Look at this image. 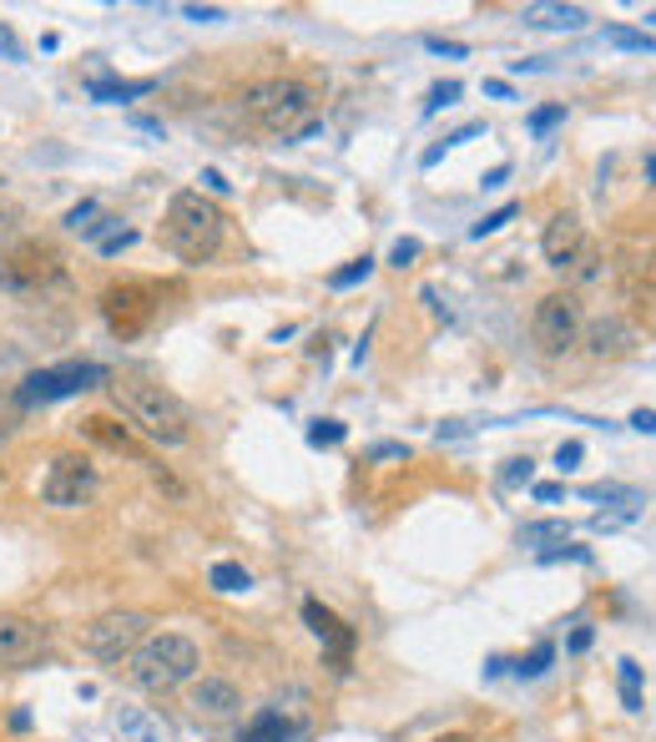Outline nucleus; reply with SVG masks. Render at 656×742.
<instances>
[{"label": "nucleus", "mask_w": 656, "mask_h": 742, "mask_svg": "<svg viewBox=\"0 0 656 742\" xmlns=\"http://www.w3.org/2000/svg\"><path fill=\"white\" fill-rule=\"evenodd\" d=\"M238 112L253 132H263V137L304 142L318 132V92L308 81H294V76H268V81L243 86Z\"/></svg>", "instance_id": "nucleus-1"}, {"label": "nucleus", "mask_w": 656, "mask_h": 742, "mask_svg": "<svg viewBox=\"0 0 656 742\" xmlns=\"http://www.w3.org/2000/svg\"><path fill=\"white\" fill-rule=\"evenodd\" d=\"M106 389H112L116 410L147 434L152 445L177 450L193 440V414H187V404H182L167 384H157V379H147V374H116Z\"/></svg>", "instance_id": "nucleus-2"}, {"label": "nucleus", "mask_w": 656, "mask_h": 742, "mask_svg": "<svg viewBox=\"0 0 656 742\" xmlns=\"http://www.w3.org/2000/svg\"><path fill=\"white\" fill-rule=\"evenodd\" d=\"M223 228H227V217H223L217 203H207L203 193H172L157 238L177 264L197 268V264H207V258H217V248H223Z\"/></svg>", "instance_id": "nucleus-3"}, {"label": "nucleus", "mask_w": 656, "mask_h": 742, "mask_svg": "<svg viewBox=\"0 0 656 742\" xmlns=\"http://www.w3.org/2000/svg\"><path fill=\"white\" fill-rule=\"evenodd\" d=\"M197 667H203V651H197L193 637L182 631H162V637H147L142 647L126 657V672L142 692H177L182 682H193Z\"/></svg>", "instance_id": "nucleus-4"}, {"label": "nucleus", "mask_w": 656, "mask_h": 742, "mask_svg": "<svg viewBox=\"0 0 656 742\" xmlns=\"http://www.w3.org/2000/svg\"><path fill=\"white\" fill-rule=\"evenodd\" d=\"M147 631H152L147 611H106V617L81 627V647H86L96 662H122V657H132V651L147 641Z\"/></svg>", "instance_id": "nucleus-5"}, {"label": "nucleus", "mask_w": 656, "mask_h": 742, "mask_svg": "<svg viewBox=\"0 0 656 742\" xmlns=\"http://www.w3.org/2000/svg\"><path fill=\"white\" fill-rule=\"evenodd\" d=\"M61 253L51 243H16L6 258H0V288L6 293H41V288L61 284Z\"/></svg>", "instance_id": "nucleus-6"}, {"label": "nucleus", "mask_w": 656, "mask_h": 742, "mask_svg": "<svg viewBox=\"0 0 656 742\" xmlns=\"http://www.w3.org/2000/svg\"><path fill=\"white\" fill-rule=\"evenodd\" d=\"M162 293L152 284H112L102 293V319L112 329V339H142L157 319Z\"/></svg>", "instance_id": "nucleus-7"}, {"label": "nucleus", "mask_w": 656, "mask_h": 742, "mask_svg": "<svg viewBox=\"0 0 656 742\" xmlns=\"http://www.w3.org/2000/svg\"><path fill=\"white\" fill-rule=\"evenodd\" d=\"M531 339L541 354L561 359L581 339V298L576 293H545L531 313Z\"/></svg>", "instance_id": "nucleus-8"}, {"label": "nucleus", "mask_w": 656, "mask_h": 742, "mask_svg": "<svg viewBox=\"0 0 656 742\" xmlns=\"http://www.w3.org/2000/svg\"><path fill=\"white\" fill-rule=\"evenodd\" d=\"M96 384H112V369L106 364H57V369H41L31 374L21 389H16V404H51V400H71L81 389H96Z\"/></svg>", "instance_id": "nucleus-9"}, {"label": "nucleus", "mask_w": 656, "mask_h": 742, "mask_svg": "<svg viewBox=\"0 0 656 742\" xmlns=\"http://www.w3.org/2000/svg\"><path fill=\"white\" fill-rule=\"evenodd\" d=\"M96 495V465L86 455H57L41 480V501L57 511H81Z\"/></svg>", "instance_id": "nucleus-10"}, {"label": "nucleus", "mask_w": 656, "mask_h": 742, "mask_svg": "<svg viewBox=\"0 0 656 742\" xmlns=\"http://www.w3.org/2000/svg\"><path fill=\"white\" fill-rule=\"evenodd\" d=\"M304 627L314 631L318 641H324V662L334 667V672H349L353 662V647H359V637H353V627L344 617H334L324 601H304Z\"/></svg>", "instance_id": "nucleus-11"}, {"label": "nucleus", "mask_w": 656, "mask_h": 742, "mask_svg": "<svg viewBox=\"0 0 656 742\" xmlns=\"http://www.w3.org/2000/svg\"><path fill=\"white\" fill-rule=\"evenodd\" d=\"M51 647V631L31 617H0V667H35Z\"/></svg>", "instance_id": "nucleus-12"}, {"label": "nucleus", "mask_w": 656, "mask_h": 742, "mask_svg": "<svg viewBox=\"0 0 656 742\" xmlns=\"http://www.w3.org/2000/svg\"><path fill=\"white\" fill-rule=\"evenodd\" d=\"M581 243H586V233H581V217L576 213H555L551 223H545L541 233V253L551 268H566L581 258Z\"/></svg>", "instance_id": "nucleus-13"}, {"label": "nucleus", "mask_w": 656, "mask_h": 742, "mask_svg": "<svg viewBox=\"0 0 656 742\" xmlns=\"http://www.w3.org/2000/svg\"><path fill=\"white\" fill-rule=\"evenodd\" d=\"M238 708H243V692L233 682H223V677H203V682L193 687V712H197V718L223 722V718H233Z\"/></svg>", "instance_id": "nucleus-14"}, {"label": "nucleus", "mask_w": 656, "mask_h": 742, "mask_svg": "<svg viewBox=\"0 0 656 742\" xmlns=\"http://www.w3.org/2000/svg\"><path fill=\"white\" fill-rule=\"evenodd\" d=\"M81 434H86V440H96L102 450H116V455H136V460H142L132 430H126V424H116L112 414H86V420H81Z\"/></svg>", "instance_id": "nucleus-15"}, {"label": "nucleus", "mask_w": 656, "mask_h": 742, "mask_svg": "<svg viewBox=\"0 0 656 742\" xmlns=\"http://www.w3.org/2000/svg\"><path fill=\"white\" fill-rule=\"evenodd\" d=\"M632 343L636 339H632V329H626L622 319H596V323H591V333H586V349L596 359H622Z\"/></svg>", "instance_id": "nucleus-16"}, {"label": "nucleus", "mask_w": 656, "mask_h": 742, "mask_svg": "<svg viewBox=\"0 0 656 742\" xmlns=\"http://www.w3.org/2000/svg\"><path fill=\"white\" fill-rule=\"evenodd\" d=\"M521 21L535 25V31H581V25H586V11H581V6H525Z\"/></svg>", "instance_id": "nucleus-17"}, {"label": "nucleus", "mask_w": 656, "mask_h": 742, "mask_svg": "<svg viewBox=\"0 0 656 742\" xmlns=\"http://www.w3.org/2000/svg\"><path fill=\"white\" fill-rule=\"evenodd\" d=\"M157 81H86V92L96 96V102H136V96H147Z\"/></svg>", "instance_id": "nucleus-18"}, {"label": "nucleus", "mask_w": 656, "mask_h": 742, "mask_svg": "<svg viewBox=\"0 0 656 742\" xmlns=\"http://www.w3.org/2000/svg\"><path fill=\"white\" fill-rule=\"evenodd\" d=\"M294 738V728H288L278 712H258V718L243 728V742H288Z\"/></svg>", "instance_id": "nucleus-19"}, {"label": "nucleus", "mask_w": 656, "mask_h": 742, "mask_svg": "<svg viewBox=\"0 0 656 742\" xmlns=\"http://www.w3.org/2000/svg\"><path fill=\"white\" fill-rule=\"evenodd\" d=\"M116 732H122L126 742H162L157 722H152L147 712H136V708H122V718H116Z\"/></svg>", "instance_id": "nucleus-20"}, {"label": "nucleus", "mask_w": 656, "mask_h": 742, "mask_svg": "<svg viewBox=\"0 0 656 742\" xmlns=\"http://www.w3.org/2000/svg\"><path fill=\"white\" fill-rule=\"evenodd\" d=\"M551 540H561V546H566V540H571V521H531V526L521 530V546H551Z\"/></svg>", "instance_id": "nucleus-21"}, {"label": "nucleus", "mask_w": 656, "mask_h": 742, "mask_svg": "<svg viewBox=\"0 0 656 742\" xmlns=\"http://www.w3.org/2000/svg\"><path fill=\"white\" fill-rule=\"evenodd\" d=\"M207 586H217V591H248L253 576L243 571L238 560H217L213 571H207Z\"/></svg>", "instance_id": "nucleus-22"}, {"label": "nucleus", "mask_w": 656, "mask_h": 742, "mask_svg": "<svg viewBox=\"0 0 656 742\" xmlns=\"http://www.w3.org/2000/svg\"><path fill=\"white\" fill-rule=\"evenodd\" d=\"M369 274H373V258H369V253H363V258H353V264L334 268V274H328V288H334V293H344V288L363 284V278H369Z\"/></svg>", "instance_id": "nucleus-23"}, {"label": "nucleus", "mask_w": 656, "mask_h": 742, "mask_svg": "<svg viewBox=\"0 0 656 742\" xmlns=\"http://www.w3.org/2000/svg\"><path fill=\"white\" fill-rule=\"evenodd\" d=\"M606 41L622 51H652L656 56V35L652 31H632V25H606Z\"/></svg>", "instance_id": "nucleus-24"}, {"label": "nucleus", "mask_w": 656, "mask_h": 742, "mask_svg": "<svg viewBox=\"0 0 656 742\" xmlns=\"http://www.w3.org/2000/svg\"><path fill=\"white\" fill-rule=\"evenodd\" d=\"M344 434H349V424L344 420H314L308 424V445H344Z\"/></svg>", "instance_id": "nucleus-25"}, {"label": "nucleus", "mask_w": 656, "mask_h": 742, "mask_svg": "<svg viewBox=\"0 0 656 742\" xmlns=\"http://www.w3.org/2000/svg\"><path fill=\"white\" fill-rule=\"evenodd\" d=\"M515 213H521V207H515V203L495 207V213H490V217H480L475 228H470V238H490V233H500V228H505V223H515Z\"/></svg>", "instance_id": "nucleus-26"}, {"label": "nucleus", "mask_w": 656, "mask_h": 742, "mask_svg": "<svg viewBox=\"0 0 656 742\" xmlns=\"http://www.w3.org/2000/svg\"><path fill=\"white\" fill-rule=\"evenodd\" d=\"M531 475H535V460L531 455H515V460H505V470H500V485H531Z\"/></svg>", "instance_id": "nucleus-27"}, {"label": "nucleus", "mask_w": 656, "mask_h": 742, "mask_svg": "<svg viewBox=\"0 0 656 742\" xmlns=\"http://www.w3.org/2000/svg\"><path fill=\"white\" fill-rule=\"evenodd\" d=\"M551 662H555V647L545 641V647H535L531 657H521V667H515V672H521V677H541V672H551Z\"/></svg>", "instance_id": "nucleus-28"}, {"label": "nucleus", "mask_w": 656, "mask_h": 742, "mask_svg": "<svg viewBox=\"0 0 656 742\" xmlns=\"http://www.w3.org/2000/svg\"><path fill=\"white\" fill-rule=\"evenodd\" d=\"M460 102V81H440V86H430V102H424V116H434L440 106H454Z\"/></svg>", "instance_id": "nucleus-29"}, {"label": "nucleus", "mask_w": 656, "mask_h": 742, "mask_svg": "<svg viewBox=\"0 0 656 742\" xmlns=\"http://www.w3.org/2000/svg\"><path fill=\"white\" fill-rule=\"evenodd\" d=\"M636 687H642V667L636 662H622V697H626V708H642V692H636Z\"/></svg>", "instance_id": "nucleus-30"}, {"label": "nucleus", "mask_w": 656, "mask_h": 742, "mask_svg": "<svg viewBox=\"0 0 656 742\" xmlns=\"http://www.w3.org/2000/svg\"><path fill=\"white\" fill-rule=\"evenodd\" d=\"M566 122V106H541V112H531V132L535 137H545L551 126H561Z\"/></svg>", "instance_id": "nucleus-31"}, {"label": "nucleus", "mask_w": 656, "mask_h": 742, "mask_svg": "<svg viewBox=\"0 0 656 742\" xmlns=\"http://www.w3.org/2000/svg\"><path fill=\"white\" fill-rule=\"evenodd\" d=\"M132 243H136V233H132V228H116L112 238H102V243H96V253H102V258H116V253H126Z\"/></svg>", "instance_id": "nucleus-32"}, {"label": "nucleus", "mask_w": 656, "mask_h": 742, "mask_svg": "<svg viewBox=\"0 0 656 742\" xmlns=\"http://www.w3.org/2000/svg\"><path fill=\"white\" fill-rule=\"evenodd\" d=\"M581 455H586V445H581V440H566V445L555 450V470H561V475H566V470H576Z\"/></svg>", "instance_id": "nucleus-33"}, {"label": "nucleus", "mask_w": 656, "mask_h": 742, "mask_svg": "<svg viewBox=\"0 0 656 742\" xmlns=\"http://www.w3.org/2000/svg\"><path fill=\"white\" fill-rule=\"evenodd\" d=\"M541 560L545 566H555V560H591V550L586 546H545Z\"/></svg>", "instance_id": "nucleus-34"}, {"label": "nucleus", "mask_w": 656, "mask_h": 742, "mask_svg": "<svg viewBox=\"0 0 656 742\" xmlns=\"http://www.w3.org/2000/svg\"><path fill=\"white\" fill-rule=\"evenodd\" d=\"M414 258H419V238H399L394 248H389V264H394V268H409Z\"/></svg>", "instance_id": "nucleus-35"}, {"label": "nucleus", "mask_w": 656, "mask_h": 742, "mask_svg": "<svg viewBox=\"0 0 656 742\" xmlns=\"http://www.w3.org/2000/svg\"><path fill=\"white\" fill-rule=\"evenodd\" d=\"M91 217H96V203H81V207H71V213H66V228H71V233L91 228Z\"/></svg>", "instance_id": "nucleus-36"}, {"label": "nucleus", "mask_w": 656, "mask_h": 742, "mask_svg": "<svg viewBox=\"0 0 656 742\" xmlns=\"http://www.w3.org/2000/svg\"><path fill=\"white\" fill-rule=\"evenodd\" d=\"M424 47H430L434 56H470V47H460V41H444V35H430Z\"/></svg>", "instance_id": "nucleus-37"}, {"label": "nucleus", "mask_w": 656, "mask_h": 742, "mask_svg": "<svg viewBox=\"0 0 656 742\" xmlns=\"http://www.w3.org/2000/svg\"><path fill=\"white\" fill-rule=\"evenodd\" d=\"M182 16H187V21H203V25L223 21V11H217V6H182Z\"/></svg>", "instance_id": "nucleus-38"}, {"label": "nucleus", "mask_w": 656, "mask_h": 742, "mask_svg": "<svg viewBox=\"0 0 656 742\" xmlns=\"http://www.w3.org/2000/svg\"><path fill=\"white\" fill-rule=\"evenodd\" d=\"M480 132H485V122H470V126H460V132H450V137H444V152L460 147V142H470V137H480Z\"/></svg>", "instance_id": "nucleus-39"}, {"label": "nucleus", "mask_w": 656, "mask_h": 742, "mask_svg": "<svg viewBox=\"0 0 656 742\" xmlns=\"http://www.w3.org/2000/svg\"><path fill=\"white\" fill-rule=\"evenodd\" d=\"M0 56H6V61H21V41H16L6 25H0Z\"/></svg>", "instance_id": "nucleus-40"}, {"label": "nucleus", "mask_w": 656, "mask_h": 742, "mask_svg": "<svg viewBox=\"0 0 656 742\" xmlns=\"http://www.w3.org/2000/svg\"><path fill=\"white\" fill-rule=\"evenodd\" d=\"M632 430H642V434H656V410H636V414H632Z\"/></svg>", "instance_id": "nucleus-41"}, {"label": "nucleus", "mask_w": 656, "mask_h": 742, "mask_svg": "<svg viewBox=\"0 0 656 742\" xmlns=\"http://www.w3.org/2000/svg\"><path fill=\"white\" fill-rule=\"evenodd\" d=\"M485 92L500 96V102H515V92H510V81H485Z\"/></svg>", "instance_id": "nucleus-42"}, {"label": "nucleus", "mask_w": 656, "mask_h": 742, "mask_svg": "<svg viewBox=\"0 0 656 742\" xmlns=\"http://www.w3.org/2000/svg\"><path fill=\"white\" fill-rule=\"evenodd\" d=\"M505 177H510V162H500V167L490 172V177H485V183H480V187H505Z\"/></svg>", "instance_id": "nucleus-43"}, {"label": "nucleus", "mask_w": 656, "mask_h": 742, "mask_svg": "<svg viewBox=\"0 0 656 742\" xmlns=\"http://www.w3.org/2000/svg\"><path fill=\"white\" fill-rule=\"evenodd\" d=\"M373 455H379V460H404L409 450L404 445H373Z\"/></svg>", "instance_id": "nucleus-44"}, {"label": "nucleus", "mask_w": 656, "mask_h": 742, "mask_svg": "<svg viewBox=\"0 0 656 742\" xmlns=\"http://www.w3.org/2000/svg\"><path fill=\"white\" fill-rule=\"evenodd\" d=\"M591 647V627H576L571 631V651H586Z\"/></svg>", "instance_id": "nucleus-45"}, {"label": "nucleus", "mask_w": 656, "mask_h": 742, "mask_svg": "<svg viewBox=\"0 0 656 742\" xmlns=\"http://www.w3.org/2000/svg\"><path fill=\"white\" fill-rule=\"evenodd\" d=\"M203 183H207V187H213V193H227V177H223V172H213V167H207V172H203Z\"/></svg>", "instance_id": "nucleus-46"}, {"label": "nucleus", "mask_w": 656, "mask_h": 742, "mask_svg": "<svg viewBox=\"0 0 656 742\" xmlns=\"http://www.w3.org/2000/svg\"><path fill=\"white\" fill-rule=\"evenodd\" d=\"M535 501H561V485H535Z\"/></svg>", "instance_id": "nucleus-47"}, {"label": "nucleus", "mask_w": 656, "mask_h": 742, "mask_svg": "<svg viewBox=\"0 0 656 742\" xmlns=\"http://www.w3.org/2000/svg\"><path fill=\"white\" fill-rule=\"evenodd\" d=\"M434 742H475L470 732H444V738H434Z\"/></svg>", "instance_id": "nucleus-48"}, {"label": "nucleus", "mask_w": 656, "mask_h": 742, "mask_svg": "<svg viewBox=\"0 0 656 742\" xmlns=\"http://www.w3.org/2000/svg\"><path fill=\"white\" fill-rule=\"evenodd\" d=\"M646 177H652V183H656V157H652V162H646Z\"/></svg>", "instance_id": "nucleus-49"}, {"label": "nucleus", "mask_w": 656, "mask_h": 742, "mask_svg": "<svg viewBox=\"0 0 656 742\" xmlns=\"http://www.w3.org/2000/svg\"><path fill=\"white\" fill-rule=\"evenodd\" d=\"M0 480H6V465H0Z\"/></svg>", "instance_id": "nucleus-50"}, {"label": "nucleus", "mask_w": 656, "mask_h": 742, "mask_svg": "<svg viewBox=\"0 0 656 742\" xmlns=\"http://www.w3.org/2000/svg\"><path fill=\"white\" fill-rule=\"evenodd\" d=\"M646 21H656V11H652V16H646Z\"/></svg>", "instance_id": "nucleus-51"}]
</instances>
